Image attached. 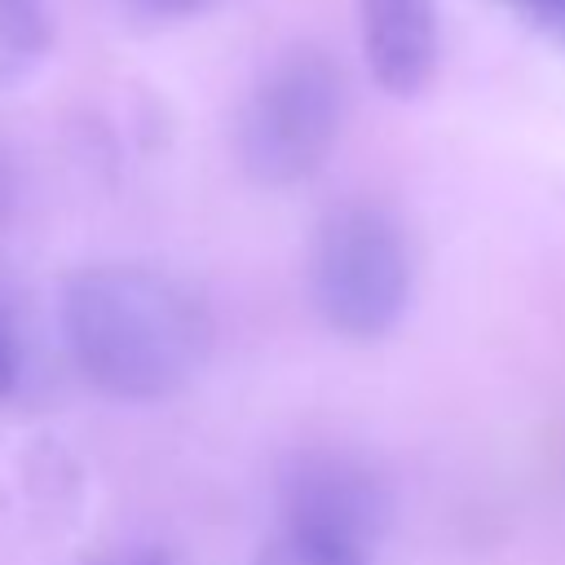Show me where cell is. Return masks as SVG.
Returning <instances> with one entry per match:
<instances>
[{"instance_id": "6da1fadb", "label": "cell", "mask_w": 565, "mask_h": 565, "mask_svg": "<svg viewBox=\"0 0 565 565\" xmlns=\"http://www.w3.org/2000/svg\"><path fill=\"white\" fill-rule=\"evenodd\" d=\"M62 335L79 375L119 402L181 393L212 349V313L177 274L88 265L62 287Z\"/></svg>"}, {"instance_id": "7a4b0ae2", "label": "cell", "mask_w": 565, "mask_h": 565, "mask_svg": "<svg viewBox=\"0 0 565 565\" xmlns=\"http://www.w3.org/2000/svg\"><path fill=\"white\" fill-rule=\"evenodd\" d=\"M344 110V71L327 49L296 44L278 53L238 115V159L247 177L260 185L309 181L335 150Z\"/></svg>"}, {"instance_id": "3957f363", "label": "cell", "mask_w": 565, "mask_h": 565, "mask_svg": "<svg viewBox=\"0 0 565 565\" xmlns=\"http://www.w3.org/2000/svg\"><path fill=\"white\" fill-rule=\"evenodd\" d=\"M411 243L375 203H340L309 252V287L322 322L349 340H380L411 305Z\"/></svg>"}, {"instance_id": "277c9868", "label": "cell", "mask_w": 565, "mask_h": 565, "mask_svg": "<svg viewBox=\"0 0 565 565\" xmlns=\"http://www.w3.org/2000/svg\"><path fill=\"white\" fill-rule=\"evenodd\" d=\"M388 521L384 481L344 450H305L282 472V525L371 547Z\"/></svg>"}, {"instance_id": "5b68a950", "label": "cell", "mask_w": 565, "mask_h": 565, "mask_svg": "<svg viewBox=\"0 0 565 565\" xmlns=\"http://www.w3.org/2000/svg\"><path fill=\"white\" fill-rule=\"evenodd\" d=\"M358 31L371 79L388 97H415L437 71L433 0H358Z\"/></svg>"}, {"instance_id": "8992f818", "label": "cell", "mask_w": 565, "mask_h": 565, "mask_svg": "<svg viewBox=\"0 0 565 565\" xmlns=\"http://www.w3.org/2000/svg\"><path fill=\"white\" fill-rule=\"evenodd\" d=\"M53 4L49 0H0V88L31 79L53 53Z\"/></svg>"}, {"instance_id": "52a82bcc", "label": "cell", "mask_w": 565, "mask_h": 565, "mask_svg": "<svg viewBox=\"0 0 565 565\" xmlns=\"http://www.w3.org/2000/svg\"><path fill=\"white\" fill-rule=\"evenodd\" d=\"M256 565H366V552L313 530H291L282 525V539L265 547Z\"/></svg>"}, {"instance_id": "ba28073f", "label": "cell", "mask_w": 565, "mask_h": 565, "mask_svg": "<svg viewBox=\"0 0 565 565\" xmlns=\"http://www.w3.org/2000/svg\"><path fill=\"white\" fill-rule=\"evenodd\" d=\"M124 13H132L137 22H150V26H163V22H185L194 13L207 9V0H119Z\"/></svg>"}, {"instance_id": "9c48e42d", "label": "cell", "mask_w": 565, "mask_h": 565, "mask_svg": "<svg viewBox=\"0 0 565 565\" xmlns=\"http://www.w3.org/2000/svg\"><path fill=\"white\" fill-rule=\"evenodd\" d=\"M508 9H516L521 18L539 22V26H552V31H565V0H499Z\"/></svg>"}, {"instance_id": "30bf717a", "label": "cell", "mask_w": 565, "mask_h": 565, "mask_svg": "<svg viewBox=\"0 0 565 565\" xmlns=\"http://www.w3.org/2000/svg\"><path fill=\"white\" fill-rule=\"evenodd\" d=\"M93 565H168V561H159V556H137V552H128V556H102V561H93Z\"/></svg>"}, {"instance_id": "8fae6325", "label": "cell", "mask_w": 565, "mask_h": 565, "mask_svg": "<svg viewBox=\"0 0 565 565\" xmlns=\"http://www.w3.org/2000/svg\"><path fill=\"white\" fill-rule=\"evenodd\" d=\"M9 212V168H4V154H0V221Z\"/></svg>"}, {"instance_id": "7c38bea8", "label": "cell", "mask_w": 565, "mask_h": 565, "mask_svg": "<svg viewBox=\"0 0 565 565\" xmlns=\"http://www.w3.org/2000/svg\"><path fill=\"white\" fill-rule=\"evenodd\" d=\"M561 35H565V31H561Z\"/></svg>"}]
</instances>
